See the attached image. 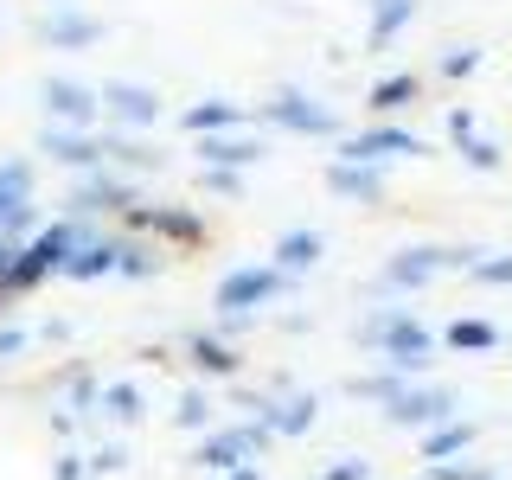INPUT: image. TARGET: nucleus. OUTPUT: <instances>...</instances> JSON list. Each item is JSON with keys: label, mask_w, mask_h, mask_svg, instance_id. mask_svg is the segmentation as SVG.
Wrapping results in <instances>:
<instances>
[{"label": "nucleus", "mask_w": 512, "mask_h": 480, "mask_svg": "<svg viewBox=\"0 0 512 480\" xmlns=\"http://www.w3.org/2000/svg\"><path fill=\"white\" fill-rule=\"evenodd\" d=\"M448 346L455 352H493L500 346V327H493V320H455V327H448Z\"/></svg>", "instance_id": "obj_23"}, {"label": "nucleus", "mask_w": 512, "mask_h": 480, "mask_svg": "<svg viewBox=\"0 0 512 480\" xmlns=\"http://www.w3.org/2000/svg\"><path fill=\"white\" fill-rule=\"evenodd\" d=\"M384 416H391L397 429H436L455 416V397L442 391V384H423V391H397L391 404H384Z\"/></svg>", "instance_id": "obj_6"}, {"label": "nucleus", "mask_w": 512, "mask_h": 480, "mask_svg": "<svg viewBox=\"0 0 512 480\" xmlns=\"http://www.w3.org/2000/svg\"><path fill=\"white\" fill-rule=\"evenodd\" d=\"M442 71H448V77H468V71H480V52H474V45H461V52L442 58Z\"/></svg>", "instance_id": "obj_30"}, {"label": "nucleus", "mask_w": 512, "mask_h": 480, "mask_svg": "<svg viewBox=\"0 0 512 480\" xmlns=\"http://www.w3.org/2000/svg\"><path fill=\"white\" fill-rule=\"evenodd\" d=\"M461 154H468V167H480V173H493V167H500V148H493V141H480V135L461 141Z\"/></svg>", "instance_id": "obj_27"}, {"label": "nucleus", "mask_w": 512, "mask_h": 480, "mask_svg": "<svg viewBox=\"0 0 512 480\" xmlns=\"http://www.w3.org/2000/svg\"><path fill=\"white\" fill-rule=\"evenodd\" d=\"M205 186H212V192H224V199H231V192H237V173H231V167H205Z\"/></svg>", "instance_id": "obj_32"}, {"label": "nucleus", "mask_w": 512, "mask_h": 480, "mask_svg": "<svg viewBox=\"0 0 512 480\" xmlns=\"http://www.w3.org/2000/svg\"><path fill=\"white\" fill-rule=\"evenodd\" d=\"M263 116L276 128H288V135H340V116H333L327 103H314L308 90H276L263 103Z\"/></svg>", "instance_id": "obj_3"}, {"label": "nucleus", "mask_w": 512, "mask_h": 480, "mask_svg": "<svg viewBox=\"0 0 512 480\" xmlns=\"http://www.w3.org/2000/svg\"><path fill=\"white\" fill-rule=\"evenodd\" d=\"M20 346H26V333H20V327H0V359H13Z\"/></svg>", "instance_id": "obj_35"}, {"label": "nucleus", "mask_w": 512, "mask_h": 480, "mask_svg": "<svg viewBox=\"0 0 512 480\" xmlns=\"http://www.w3.org/2000/svg\"><path fill=\"white\" fill-rule=\"evenodd\" d=\"M173 416H180V429H205V416H212V404H205L199 391H186V397H180V410H173Z\"/></svg>", "instance_id": "obj_28"}, {"label": "nucleus", "mask_w": 512, "mask_h": 480, "mask_svg": "<svg viewBox=\"0 0 512 480\" xmlns=\"http://www.w3.org/2000/svg\"><path fill=\"white\" fill-rule=\"evenodd\" d=\"M391 154H429L410 128H365L359 141H346V160H391Z\"/></svg>", "instance_id": "obj_10"}, {"label": "nucleus", "mask_w": 512, "mask_h": 480, "mask_svg": "<svg viewBox=\"0 0 512 480\" xmlns=\"http://www.w3.org/2000/svg\"><path fill=\"white\" fill-rule=\"evenodd\" d=\"M224 480H263V474H256V468H231V474H224Z\"/></svg>", "instance_id": "obj_39"}, {"label": "nucleus", "mask_w": 512, "mask_h": 480, "mask_svg": "<svg viewBox=\"0 0 512 480\" xmlns=\"http://www.w3.org/2000/svg\"><path fill=\"white\" fill-rule=\"evenodd\" d=\"M90 461H96V474H116V468H122V461H128V455H122V448H96V455H90Z\"/></svg>", "instance_id": "obj_33"}, {"label": "nucleus", "mask_w": 512, "mask_h": 480, "mask_svg": "<svg viewBox=\"0 0 512 480\" xmlns=\"http://www.w3.org/2000/svg\"><path fill=\"white\" fill-rule=\"evenodd\" d=\"M327 186L340 192V199H359V205H378L384 199L378 160H333V167H327Z\"/></svg>", "instance_id": "obj_9"}, {"label": "nucleus", "mask_w": 512, "mask_h": 480, "mask_svg": "<svg viewBox=\"0 0 512 480\" xmlns=\"http://www.w3.org/2000/svg\"><path fill=\"white\" fill-rule=\"evenodd\" d=\"M39 148L52 160H64V167H96V160H103V141H90L84 128H45Z\"/></svg>", "instance_id": "obj_12"}, {"label": "nucleus", "mask_w": 512, "mask_h": 480, "mask_svg": "<svg viewBox=\"0 0 512 480\" xmlns=\"http://www.w3.org/2000/svg\"><path fill=\"white\" fill-rule=\"evenodd\" d=\"M7 256H13V244H7V237H0V276H7Z\"/></svg>", "instance_id": "obj_40"}, {"label": "nucleus", "mask_w": 512, "mask_h": 480, "mask_svg": "<svg viewBox=\"0 0 512 480\" xmlns=\"http://www.w3.org/2000/svg\"><path fill=\"white\" fill-rule=\"evenodd\" d=\"M39 39H45V45H58V52H84V45L103 39V26L84 20V13H58V20H45V26H39Z\"/></svg>", "instance_id": "obj_13"}, {"label": "nucleus", "mask_w": 512, "mask_h": 480, "mask_svg": "<svg viewBox=\"0 0 512 480\" xmlns=\"http://www.w3.org/2000/svg\"><path fill=\"white\" fill-rule=\"evenodd\" d=\"M192 359H199V365H205V372H212V378H224V372H237V359H231V346H218V340H205V333H199V340H192Z\"/></svg>", "instance_id": "obj_24"}, {"label": "nucleus", "mask_w": 512, "mask_h": 480, "mask_svg": "<svg viewBox=\"0 0 512 480\" xmlns=\"http://www.w3.org/2000/svg\"><path fill=\"white\" fill-rule=\"evenodd\" d=\"M32 205V160H0V218Z\"/></svg>", "instance_id": "obj_17"}, {"label": "nucleus", "mask_w": 512, "mask_h": 480, "mask_svg": "<svg viewBox=\"0 0 512 480\" xmlns=\"http://www.w3.org/2000/svg\"><path fill=\"white\" fill-rule=\"evenodd\" d=\"M263 436H269L263 423H250V429H224V436H205V442H199V455H192V461H199V468H212V474L250 468V455L263 448Z\"/></svg>", "instance_id": "obj_7"}, {"label": "nucleus", "mask_w": 512, "mask_h": 480, "mask_svg": "<svg viewBox=\"0 0 512 480\" xmlns=\"http://www.w3.org/2000/svg\"><path fill=\"white\" fill-rule=\"evenodd\" d=\"M269 148L263 141H250V135H199V160L205 167H256V160H263Z\"/></svg>", "instance_id": "obj_11"}, {"label": "nucleus", "mask_w": 512, "mask_h": 480, "mask_svg": "<svg viewBox=\"0 0 512 480\" xmlns=\"http://www.w3.org/2000/svg\"><path fill=\"white\" fill-rule=\"evenodd\" d=\"M410 20H416V0H372V52H384Z\"/></svg>", "instance_id": "obj_16"}, {"label": "nucleus", "mask_w": 512, "mask_h": 480, "mask_svg": "<svg viewBox=\"0 0 512 480\" xmlns=\"http://www.w3.org/2000/svg\"><path fill=\"white\" fill-rule=\"evenodd\" d=\"M154 231H167V237H192L199 224H192L186 212H160V218H154Z\"/></svg>", "instance_id": "obj_31"}, {"label": "nucleus", "mask_w": 512, "mask_h": 480, "mask_svg": "<svg viewBox=\"0 0 512 480\" xmlns=\"http://www.w3.org/2000/svg\"><path fill=\"white\" fill-rule=\"evenodd\" d=\"M116 250H122V244H77L71 263H64V276H77V282L109 276V269H116Z\"/></svg>", "instance_id": "obj_19"}, {"label": "nucleus", "mask_w": 512, "mask_h": 480, "mask_svg": "<svg viewBox=\"0 0 512 480\" xmlns=\"http://www.w3.org/2000/svg\"><path fill=\"white\" fill-rule=\"evenodd\" d=\"M103 404H109V416H116V423H135V416H141V391H135V384H109Z\"/></svg>", "instance_id": "obj_25"}, {"label": "nucleus", "mask_w": 512, "mask_h": 480, "mask_svg": "<svg viewBox=\"0 0 512 480\" xmlns=\"http://www.w3.org/2000/svg\"><path fill=\"white\" fill-rule=\"evenodd\" d=\"M448 135L468 141V135H474V109H455V116H448Z\"/></svg>", "instance_id": "obj_34"}, {"label": "nucleus", "mask_w": 512, "mask_h": 480, "mask_svg": "<svg viewBox=\"0 0 512 480\" xmlns=\"http://www.w3.org/2000/svg\"><path fill=\"white\" fill-rule=\"evenodd\" d=\"M282 282H288V276H282L276 263H263V269H256V263H250V269H231V276L218 282V308H224V314H250V308H263L269 295H282Z\"/></svg>", "instance_id": "obj_4"}, {"label": "nucleus", "mask_w": 512, "mask_h": 480, "mask_svg": "<svg viewBox=\"0 0 512 480\" xmlns=\"http://www.w3.org/2000/svg\"><path fill=\"white\" fill-rule=\"evenodd\" d=\"M77 244H84V237H77V224H52V231H39V237H32V256H39V263L45 269H64V263H71V250Z\"/></svg>", "instance_id": "obj_18"}, {"label": "nucleus", "mask_w": 512, "mask_h": 480, "mask_svg": "<svg viewBox=\"0 0 512 480\" xmlns=\"http://www.w3.org/2000/svg\"><path fill=\"white\" fill-rule=\"evenodd\" d=\"M116 205H135V186H122V180H90L84 192H77V212H116Z\"/></svg>", "instance_id": "obj_21"}, {"label": "nucleus", "mask_w": 512, "mask_h": 480, "mask_svg": "<svg viewBox=\"0 0 512 480\" xmlns=\"http://www.w3.org/2000/svg\"><path fill=\"white\" fill-rule=\"evenodd\" d=\"M474 282H487V288H506V282H512V256H493V263H474Z\"/></svg>", "instance_id": "obj_29"}, {"label": "nucleus", "mask_w": 512, "mask_h": 480, "mask_svg": "<svg viewBox=\"0 0 512 480\" xmlns=\"http://www.w3.org/2000/svg\"><path fill=\"white\" fill-rule=\"evenodd\" d=\"M320 250H327V244H320V231H288L282 244H276V269H282V276H301V269L320 263Z\"/></svg>", "instance_id": "obj_15"}, {"label": "nucleus", "mask_w": 512, "mask_h": 480, "mask_svg": "<svg viewBox=\"0 0 512 480\" xmlns=\"http://www.w3.org/2000/svg\"><path fill=\"white\" fill-rule=\"evenodd\" d=\"M52 480H84V461H77V455H64L58 468H52Z\"/></svg>", "instance_id": "obj_36"}, {"label": "nucleus", "mask_w": 512, "mask_h": 480, "mask_svg": "<svg viewBox=\"0 0 512 480\" xmlns=\"http://www.w3.org/2000/svg\"><path fill=\"white\" fill-rule=\"evenodd\" d=\"M397 391H404V378H397V372H384V378H359V384H352V397H378V404H391Z\"/></svg>", "instance_id": "obj_26"}, {"label": "nucleus", "mask_w": 512, "mask_h": 480, "mask_svg": "<svg viewBox=\"0 0 512 480\" xmlns=\"http://www.w3.org/2000/svg\"><path fill=\"white\" fill-rule=\"evenodd\" d=\"M327 480H365V461H340V468H327Z\"/></svg>", "instance_id": "obj_37"}, {"label": "nucleus", "mask_w": 512, "mask_h": 480, "mask_svg": "<svg viewBox=\"0 0 512 480\" xmlns=\"http://www.w3.org/2000/svg\"><path fill=\"white\" fill-rule=\"evenodd\" d=\"M359 340H365V346H384V359H391V372H397V378L423 372L429 352H436V333L416 327L410 314H372V320L359 327Z\"/></svg>", "instance_id": "obj_1"}, {"label": "nucleus", "mask_w": 512, "mask_h": 480, "mask_svg": "<svg viewBox=\"0 0 512 480\" xmlns=\"http://www.w3.org/2000/svg\"><path fill=\"white\" fill-rule=\"evenodd\" d=\"M468 442H474V423H455V416H448V423H436V429H429V442H423V461H448V455H461Z\"/></svg>", "instance_id": "obj_20"}, {"label": "nucleus", "mask_w": 512, "mask_h": 480, "mask_svg": "<svg viewBox=\"0 0 512 480\" xmlns=\"http://www.w3.org/2000/svg\"><path fill=\"white\" fill-rule=\"evenodd\" d=\"M474 263H480V250H397L384 263V288H423L442 269H474Z\"/></svg>", "instance_id": "obj_2"}, {"label": "nucleus", "mask_w": 512, "mask_h": 480, "mask_svg": "<svg viewBox=\"0 0 512 480\" xmlns=\"http://www.w3.org/2000/svg\"><path fill=\"white\" fill-rule=\"evenodd\" d=\"M436 480H493V474H480V468H436Z\"/></svg>", "instance_id": "obj_38"}, {"label": "nucleus", "mask_w": 512, "mask_h": 480, "mask_svg": "<svg viewBox=\"0 0 512 480\" xmlns=\"http://www.w3.org/2000/svg\"><path fill=\"white\" fill-rule=\"evenodd\" d=\"M96 103H103V116H116L128 128H154L160 122V96L148 84H128V77H116V84L96 90Z\"/></svg>", "instance_id": "obj_8"}, {"label": "nucleus", "mask_w": 512, "mask_h": 480, "mask_svg": "<svg viewBox=\"0 0 512 480\" xmlns=\"http://www.w3.org/2000/svg\"><path fill=\"white\" fill-rule=\"evenodd\" d=\"M237 122H250V109L231 103V96H212V103H192L186 109V128H192V135H224V128H237Z\"/></svg>", "instance_id": "obj_14"}, {"label": "nucleus", "mask_w": 512, "mask_h": 480, "mask_svg": "<svg viewBox=\"0 0 512 480\" xmlns=\"http://www.w3.org/2000/svg\"><path fill=\"white\" fill-rule=\"evenodd\" d=\"M416 90H423V77L416 71H397V77H384V84H372V109H404V103H416Z\"/></svg>", "instance_id": "obj_22"}, {"label": "nucleus", "mask_w": 512, "mask_h": 480, "mask_svg": "<svg viewBox=\"0 0 512 480\" xmlns=\"http://www.w3.org/2000/svg\"><path fill=\"white\" fill-rule=\"evenodd\" d=\"M45 116H52L58 128H90L96 116H103V103H96L90 84H77V77H45Z\"/></svg>", "instance_id": "obj_5"}]
</instances>
